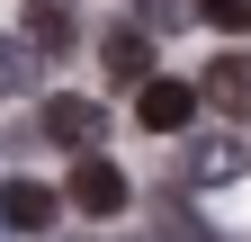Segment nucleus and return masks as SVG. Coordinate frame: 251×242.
<instances>
[{"label":"nucleus","mask_w":251,"mask_h":242,"mask_svg":"<svg viewBox=\"0 0 251 242\" xmlns=\"http://www.w3.org/2000/svg\"><path fill=\"white\" fill-rule=\"evenodd\" d=\"M63 206H81V216H126V206H135V179H126L108 153H81L72 179H63Z\"/></svg>","instance_id":"obj_1"},{"label":"nucleus","mask_w":251,"mask_h":242,"mask_svg":"<svg viewBox=\"0 0 251 242\" xmlns=\"http://www.w3.org/2000/svg\"><path fill=\"white\" fill-rule=\"evenodd\" d=\"M135 126H144V135H188V126H198V90L171 81V72L135 81Z\"/></svg>","instance_id":"obj_2"},{"label":"nucleus","mask_w":251,"mask_h":242,"mask_svg":"<svg viewBox=\"0 0 251 242\" xmlns=\"http://www.w3.org/2000/svg\"><path fill=\"white\" fill-rule=\"evenodd\" d=\"M45 144H63V153H99L108 144V108L99 99H72V90H63V99H45Z\"/></svg>","instance_id":"obj_3"},{"label":"nucleus","mask_w":251,"mask_h":242,"mask_svg":"<svg viewBox=\"0 0 251 242\" xmlns=\"http://www.w3.org/2000/svg\"><path fill=\"white\" fill-rule=\"evenodd\" d=\"M251 170V144L242 135H198L188 144V162H179V189H225V179Z\"/></svg>","instance_id":"obj_4"},{"label":"nucleus","mask_w":251,"mask_h":242,"mask_svg":"<svg viewBox=\"0 0 251 242\" xmlns=\"http://www.w3.org/2000/svg\"><path fill=\"white\" fill-rule=\"evenodd\" d=\"M72 45H81L72 0H27V54H72Z\"/></svg>","instance_id":"obj_5"},{"label":"nucleus","mask_w":251,"mask_h":242,"mask_svg":"<svg viewBox=\"0 0 251 242\" xmlns=\"http://www.w3.org/2000/svg\"><path fill=\"white\" fill-rule=\"evenodd\" d=\"M54 216H63V197L36 189V179H9V189H0V224L9 233H54Z\"/></svg>","instance_id":"obj_6"},{"label":"nucleus","mask_w":251,"mask_h":242,"mask_svg":"<svg viewBox=\"0 0 251 242\" xmlns=\"http://www.w3.org/2000/svg\"><path fill=\"white\" fill-rule=\"evenodd\" d=\"M99 63H108L117 81H152V36H144L135 18H126V27H108V36H99Z\"/></svg>","instance_id":"obj_7"},{"label":"nucleus","mask_w":251,"mask_h":242,"mask_svg":"<svg viewBox=\"0 0 251 242\" xmlns=\"http://www.w3.org/2000/svg\"><path fill=\"white\" fill-rule=\"evenodd\" d=\"M198 99H215L225 117H251V63H242V54H215L206 81H198Z\"/></svg>","instance_id":"obj_8"},{"label":"nucleus","mask_w":251,"mask_h":242,"mask_svg":"<svg viewBox=\"0 0 251 242\" xmlns=\"http://www.w3.org/2000/svg\"><path fill=\"white\" fill-rule=\"evenodd\" d=\"M152 242H206V224H198V216L171 197V206H152Z\"/></svg>","instance_id":"obj_9"},{"label":"nucleus","mask_w":251,"mask_h":242,"mask_svg":"<svg viewBox=\"0 0 251 242\" xmlns=\"http://www.w3.org/2000/svg\"><path fill=\"white\" fill-rule=\"evenodd\" d=\"M27 81H36V54H18L9 36H0V99H18Z\"/></svg>","instance_id":"obj_10"},{"label":"nucleus","mask_w":251,"mask_h":242,"mask_svg":"<svg viewBox=\"0 0 251 242\" xmlns=\"http://www.w3.org/2000/svg\"><path fill=\"white\" fill-rule=\"evenodd\" d=\"M198 9L225 27V36H242V27H251V0H198Z\"/></svg>","instance_id":"obj_11"},{"label":"nucleus","mask_w":251,"mask_h":242,"mask_svg":"<svg viewBox=\"0 0 251 242\" xmlns=\"http://www.w3.org/2000/svg\"><path fill=\"white\" fill-rule=\"evenodd\" d=\"M144 18H162V27H179V18H188V0H144Z\"/></svg>","instance_id":"obj_12"}]
</instances>
